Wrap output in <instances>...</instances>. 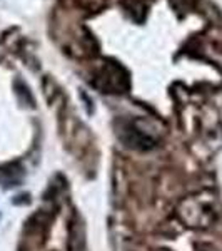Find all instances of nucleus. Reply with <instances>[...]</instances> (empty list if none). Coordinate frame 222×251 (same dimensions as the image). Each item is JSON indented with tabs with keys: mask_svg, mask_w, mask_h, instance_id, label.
Here are the masks:
<instances>
[{
	"mask_svg": "<svg viewBox=\"0 0 222 251\" xmlns=\"http://www.w3.org/2000/svg\"><path fill=\"white\" fill-rule=\"evenodd\" d=\"M177 216L189 228L207 229L219 218L216 196L212 193L202 191L185 198L177 206Z\"/></svg>",
	"mask_w": 222,
	"mask_h": 251,
	"instance_id": "obj_1",
	"label": "nucleus"
},
{
	"mask_svg": "<svg viewBox=\"0 0 222 251\" xmlns=\"http://www.w3.org/2000/svg\"><path fill=\"white\" fill-rule=\"evenodd\" d=\"M92 84L102 92H126L129 89V75L120 66L109 62L97 72Z\"/></svg>",
	"mask_w": 222,
	"mask_h": 251,
	"instance_id": "obj_2",
	"label": "nucleus"
},
{
	"mask_svg": "<svg viewBox=\"0 0 222 251\" xmlns=\"http://www.w3.org/2000/svg\"><path fill=\"white\" fill-rule=\"evenodd\" d=\"M202 251H221V250H216V248H211V246H207V248L202 250Z\"/></svg>",
	"mask_w": 222,
	"mask_h": 251,
	"instance_id": "obj_3",
	"label": "nucleus"
}]
</instances>
